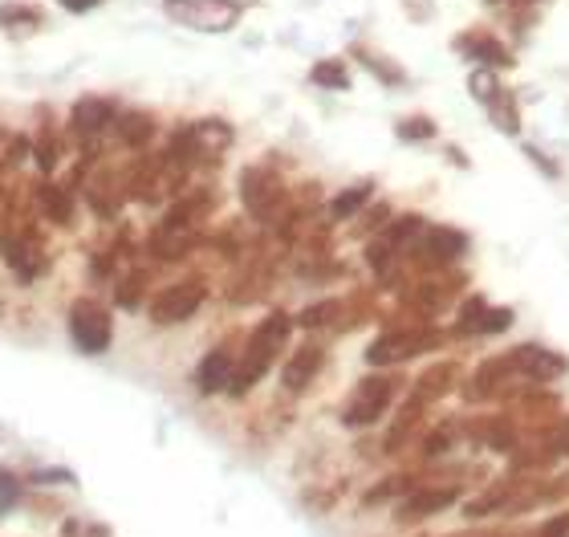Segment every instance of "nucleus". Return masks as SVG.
<instances>
[{
    "mask_svg": "<svg viewBox=\"0 0 569 537\" xmlns=\"http://www.w3.org/2000/svg\"><path fill=\"white\" fill-rule=\"evenodd\" d=\"M285 338H289V318H285V314H269V318L257 326V334H252L244 358L236 363V371H232V379H228V391H232V395H244L252 383H257V379L269 371L273 354L285 346Z\"/></svg>",
    "mask_w": 569,
    "mask_h": 537,
    "instance_id": "1",
    "label": "nucleus"
},
{
    "mask_svg": "<svg viewBox=\"0 0 569 537\" xmlns=\"http://www.w3.org/2000/svg\"><path fill=\"white\" fill-rule=\"evenodd\" d=\"M163 13L196 33H228L240 25L244 5L240 0H163Z\"/></svg>",
    "mask_w": 569,
    "mask_h": 537,
    "instance_id": "2",
    "label": "nucleus"
},
{
    "mask_svg": "<svg viewBox=\"0 0 569 537\" xmlns=\"http://www.w3.org/2000/svg\"><path fill=\"white\" fill-rule=\"evenodd\" d=\"M70 338L82 354H102L110 346V314L90 297H82L70 310Z\"/></svg>",
    "mask_w": 569,
    "mask_h": 537,
    "instance_id": "3",
    "label": "nucleus"
},
{
    "mask_svg": "<svg viewBox=\"0 0 569 537\" xmlns=\"http://www.w3.org/2000/svg\"><path fill=\"white\" fill-rule=\"evenodd\" d=\"M200 306H204V285L200 281H179V285L163 289L151 302V322L155 326H175V322H187Z\"/></svg>",
    "mask_w": 569,
    "mask_h": 537,
    "instance_id": "4",
    "label": "nucleus"
},
{
    "mask_svg": "<svg viewBox=\"0 0 569 537\" xmlns=\"http://www.w3.org/2000/svg\"><path fill=\"white\" fill-rule=\"evenodd\" d=\"M395 391H399V379H395V375H391V379H366V383L354 391V403L346 407V424H350V428L374 424L378 415L387 411V403H391Z\"/></svg>",
    "mask_w": 569,
    "mask_h": 537,
    "instance_id": "5",
    "label": "nucleus"
},
{
    "mask_svg": "<svg viewBox=\"0 0 569 537\" xmlns=\"http://www.w3.org/2000/svg\"><path fill=\"white\" fill-rule=\"evenodd\" d=\"M240 188H244L248 212H257V216H269L277 196H281V184L273 179V171H265V167H248L244 179H240Z\"/></svg>",
    "mask_w": 569,
    "mask_h": 537,
    "instance_id": "6",
    "label": "nucleus"
},
{
    "mask_svg": "<svg viewBox=\"0 0 569 537\" xmlns=\"http://www.w3.org/2000/svg\"><path fill=\"white\" fill-rule=\"evenodd\" d=\"M427 342H431V338H423V334L395 330V334H383V338H378V342L366 350V358H370V363H403L407 354H419Z\"/></svg>",
    "mask_w": 569,
    "mask_h": 537,
    "instance_id": "7",
    "label": "nucleus"
},
{
    "mask_svg": "<svg viewBox=\"0 0 569 537\" xmlns=\"http://www.w3.org/2000/svg\"><path fill=\"white\" fill-rule=\"evenodd\" d=\"M70 123H74L78 135H98V131H106L114 123V102L110 98H82L70 110Z\"/></svg>",
    "mask_w": 569,
    "mask_h": 537,
    "instance_id": "8",
    "label": "nucleus"
},
{
    "mask_svg": "<svg viewBox=\"0 0 569 537\" xmlns=\"http://www.w3.org/2000/svg\"><path fill=\"white\" fill-rule=\"evenodd\" d=\"M232 371H236L232 350H228V346H216V350L204 358V363H200L196 383H200V391H204V395H216V391H224V387H228Z\"/></svg>",
    "mask_w": 569,
    "mask_h": 537,
    "instance_id": "9",
    "label": "nucleus"
},
{
    "mask_svg": "<svg viewBox=\"0 0 569 537\" xmlns=\"http://www.w3.org/2000/svg\"><path fill=\"white\" fill-rule=\"evenodd\" d=\"M318 371H322V350H318V346H301V350L289 358V363H285V375H281V379H285L289 391H305Z\"/></svg>",
    "mask_w": 569,
    "mask_h": 537,
    "instance_id": "10",
    "label": "nucleus"
},
{
    "mask_svg": "<svg viewBox=\"0 0 569 537\" xmlns=\"http://www.w3.org/2000/svg\"><path fill=\"white\" fill-rule=\"evenodd\" d=\"M513 367H521V371L533 375V379H553V375L565 371V358H557V354H549V350H537V346H521L517 358H513Z\"/></svg>",
    "mask_w": 569,
    "mask_h": 537,
    "instance_id": "11",
    "label": "nucleus"
},
{
    "mask_svg": "<svg viewBox=\"0 0 569 537\" xmlns=\"http://www.w3.org/2000/svg\"><path fill=\"white\" fill-rule=\"evenodd\" d=\"M460 49L472 53L476 62H484V66H509V62H513V53L504 49L496 37H488V33H464Z\"/></svg>",
    "mask_w": 569,
    "mask_h": 537,
    "instance_id": "12",
    "label": "nucleus"
},
{
    "mask_svg": "<svg viewBox=\"0 0 569 537\" xmlns=\"http://www.w3.org/2000/svg\"><path fill=\"white\" fill-rule=\"evenodd\" d=\"M0 253H5V261L21 273V277H33V273H41V257H33V249L21 241L17 232H5L0 236Z\"/></svg>",
    "mask_w": 569,
    "mask_h": 537,
    "instance_id": "13",
    "label": "nucleus"
},
{
    "mask_svg": "<svg viewBox=\"0 0 569 537\" xmlns=\"http://www.w3.org/2000/svg\"><path fill=\"white\" fill-rule=\"evenodd\" d=\"M488 106V114H492V123H500L509 135H517L521 131V118H517V106H513V94L504 90V86H496V94L484 102Z\"/></svg>",
    "mask_w": 569,
    "mask_h": 537,
    "instance_id": "14",
    "label": "nucleus"
},
{
    "mask_svg": "<svg viewBox=\"0 0 569 537\" xmlns=\"http://www.w3.org/2000/svg\"><path fill=\"white\" fill-rule=\"evenodd\" d=\"M509 371H513V358H488V363L472 375V395L484 399L496 383H504V375H509Z\"/></svg>",
    "mask_w": 569,
    "mask_h": 537,
    "instance_id": "15",
    "label": "nucleus"
},
{
    "mask_svg": "<svg viewBox=\"0 0 569 537\" xmlns=\"http://www.w3.org/2000/svg\"><path fill=\"white\" fill-rule=\"evenodd\" d=\"M41 21H45V17H41V9L21 5V0H13V5H0V29L21 33V29H37Z\"/></svg>",
    "mask_w": 569,
    "mask_h": 537,
    "instance_id": "16",
    "label": "nucleus"
},
{
    "mask_svg": "<svg viewBox=\"0 0 569 537\" xmlns=\"http://www.w3.org/2000/svg\"><path fill=\"white\" fill-rule=\"evenodd\" d=\"M118 131H122V143H131V147H143V143L155 135V123H151V114H139V110H131V114H122V118H118Z\"/></svg>",
    "mask_w": 569,
    "mask_h": 537,
    "instance_id": "17",
    "label": "nucleus"
},
{
    "mask_svg": "<svg viewBox=\"0 0 569 537\" xmlns=\"http://www.w3.org/2000/svg\"><path fill=\"white\" fill-rule=\"evenodd\" d=\"M456 501V489H439V493H419L403 505V517H423V513H435V509H444Z\"/></svg>",
    "mask_w": 569,
    "mask_h": 537,
    "instance_id": "18",
    "label": "nucleus"
},
{
    "mask_svg": "<svg viewBox=\"0 0 569 537\" xmlns=\"http://www.w3.org/2000/svg\"><path fill=\"white\" fill-rule=\"evenodd\" d=\"M318 86H326V90H346L350 86V74H346V62H338V57H330V62H318L313 66V74H309Z\"/></svg>",
    "mask_w": 569,
    "mask_h": 537,
    "instance_id": "19",
    "label": "nucleus"
},
{
    "mask_svg": "<svg viewBox=\"0 0 569 537\" xmlns=\"http://www.w3.org/2000/svg\"><path fill=\"white\" fill-rule=\"evenodd\" d=\"M41 208L53 224H66L70 220V196L61 192V188H41Z\"/></svg>",
    "mask_w": 569,
    "mask_h": 537,
    "instance_id": "20",
    "label": "nucleus"
},
{
    "mask_svg": "<svg viewBox=\"0 0 569 537\" xmlns=\"http://www.w3.org/2000/svg\"><path fill=\"white\" fill-rule=\"evenodd\" d=\"M431 253H439V257H456V253H464V236L452 232V228H435V232H431Z\"/></svg>",
    "mask_w": 569,
    "mask_h": 537,
    "instance_id": "21",
    "label": "nucleus"
},
{
    "mask_svg": "<svg viewBox=\"0 0 569 537\" xmlns=\"http://www.w3.org/2000/svg\"><path fill=\"white\" fill-rule=\"evenodd\" d=\"M366 196H370V184H358V188H346L338 200H334V216H350V212H358L362 204H366Z\"/></svg>",
    "mask_w": 569,
    "mask_h": 537,
    "instance_id": "22",
    "label": "nucleus"
},
{
    "mask_svg": "<svg viewBox=\"0 0 569 537\" xmlns=\"http://www.w3.org/2000/svg\"><path fill=\"white\" fill-rule=\"evenodd\" d=\"M399 135H403V139H431V135H435V123H431V118H403Z\"/></svg>",
    "mask_w": 569,
    "mask_h": 537,
    "instance_id": "23",
    "label": "nucleus"
},
{
    "mask_svg": "<svg viewBox=\"0 0 569 537\" xmlns=\"http://www.w3.org/2000/svg\"><path fill=\"white\" fill-rule=\"evenodd\" d=\"M509 322H513V314H509V310H500V314H496V310H492V314L484 310V318H480V330H476V334H496V330H504Z\"/></svg>",
    "mask_w": 569,
    "mask_h": 537,
    "instance_id": "24",
    "label": "nucleus"
},
{
    "mask_svg": "<svg viewBox=\"0 0 569 537\" xmlns=\"http://www.w3.org/2000/svg\"><path fill=\"white\" fill-rule=\"evenodd\" d=\"M334 314H338V306H334V302L313 306V310H305V314H301V326H322V322H330Z\"/></svg>",
    "mask_w": 569,
    "mask_h": 537,
    "instance_id": "25",
    "label": "nucleus"
},
{
    "mask_svg": "<svg viewBox=\"0 0 569 537\" xmlns=\"http://www.w3.org/2000/svg\"><path fill=\"white\" fill-rule=\"evenodd\" d=\"M17 505V481L9 472H0V509H13Z\"/></svg>",
    "mask_w": 569,
    "mask_h": 537,
    "instance_id": "26",
    "label": "nucleus"
},
{
    "mask_svg": "<svg viewBox=\"0 0 569 537\" xmlns=\"http://www.w3.org/2000/svg\"><path fill=\"white\" fill-rule=\"evenodd\" d=\"M61 9H70V13H90V9H98L102 0H57Z\"/></svg>",
    "mask_w": 569,
    "mask_h": 537,
    "instance_id": "27",
    "label": "nucleus"
}]
</instances>
